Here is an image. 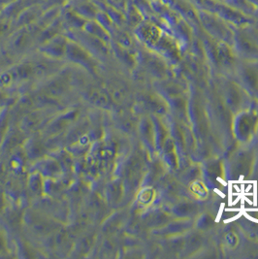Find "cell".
Returning a JSON list of instances; mask_svg holds the SVG:
<instances>
[{
	"mask_svg": "<svg viewBox=\"0 0 258 259\" xmlns=\"http://www.w3.org/2000/svg\"><path fill=\"white\" fill-rule=\"evenodd\" d=\"M67 45L64 38L54 37L52 41H50L47 45H45L44 51L49 54V56L53 58H58L62 56L67 51Z\"/></svg>",
	"mask_w": 258,
	"mask_h": 259,
	"instance_id": "6da1fadb",
	"label": "cell"
},
{
	"mask_svg": "<svg viewBox=\"0 0 258 259\" xmlns=\"http://www.w3.org/2000/svg\"><path fill=\"white\" fill-rule=\"evenodd\" d=\"M30 38H31V36L26 31L18 33L17 35L14 36V38L11 41L13 49L14 50L16 49V51L24 50V48H26V46L28 45V42L31 40Z\"/></svg>",
	"mask_w": 258,
	"mask_h": 259,
	"instance_id": "7a4b0ae2",
	"label": "cell"
},
{
	"mask_svg": "<svg viewBox=\"0 0 258 259\" xmlns=\"http://www.w3.org/2000/svg\"><path fill=\"white\" fill-rule=\"evenodd\" d=\"M8 29V24L6 22L0 21V36L2 35Z\"/></svg>",
	"mask_w": 258,
	"mask_h": 259,
	"instance_id": "3957f363",
	"label": "cell"
}]
</instances>
